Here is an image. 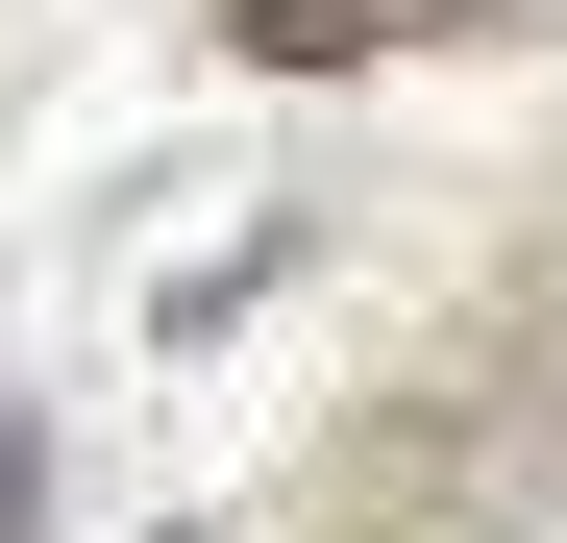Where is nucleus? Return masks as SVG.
<instances>
[{"mask_svg": "<svg viewBox=\"0 0 567 543\" xmlns=\"http://www.w3.org/2000/svg\"><path fill=\"white\" fill-rule=\"evenodd\" d=\"M543 470H567V272H518V297L321 470V543H518Z\"/></svg>", "mask_w": 567, "mask_h": 543, "instance_id": "f257e3e1", "label": "nucleus"}, {"mask_svg": "<svg viewBox=\"0 0 567 543\" xmlns=\"http://www.w3.org/2000/svg\"><path fill=\"white\" fill-rule=\"evenodd\" d=\"M444 25H543V0H223L247 74H370V50H444Z\"/></svg>", "mask_w": 567, "mask_h": 543, "instance_id": "f03ea898", "label": "nucleus"}, {"mask_svg": "<svg viewBox=\"0 0 567 543\" xmlns=\"http://www.w3.org/2000/svg\"><path fill=\"white\" fill-rule=\"evenodd\" d=\"M0 543H25V396H0Z\"/></svg>", "mask_w": 567, "mask_h": 543, "instance_id": "7ed1b4c3", "label": "nucleus"}]
</instances>
